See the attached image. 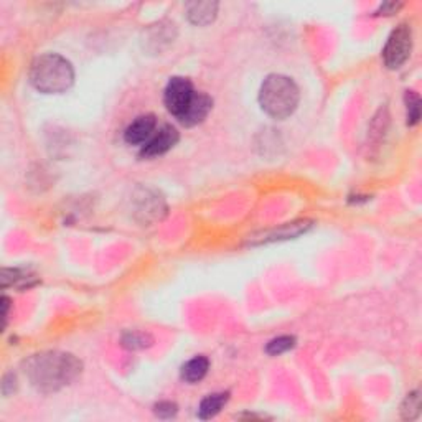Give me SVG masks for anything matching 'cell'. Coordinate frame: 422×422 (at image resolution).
I'll list each match as a JSON object with an SVG mask.
<instances>
[{
    "mask_svg": "<svg viewBox=\"0 0 422 422\" xmlns=\"http://www.w3.org/2000/svg\"><path fill=\"white\" fill-rule=\"evenodd\" d=\"M25 375L40 393H56L81 375L83 364L74 355L45 351L30 356L24 363Z\"/></svg>",
    "mask_w": 422,
    "mask_h": 422,
    "instance_id": "cell-1",
    "label": "cell"
},
{
    "mask_svg": "<svg viewBox=\"0 0 422 422\" xmlns=\"http://www.w3.org/2000/svg\"><path fill=\"white\" fill-rule=\"evenodd\" d=\"M28 78L37 91L45 94H60L73 86L74 71L71 63L63 56L48 53L33 61Z\"/></svg>",
    "mask_w": 422,
    "mask_h": 422,
    "instance_id": "cell-2",
    "label": "cell"
},
{
    "mask_svg": "<svg viewBox=\"0 0 422 422\" xmlns=\"http://www.w3.org/2000/svg\"><path fill=\"white\" fill-rule=\"evenodd\" d=\"M298 87L292 79L284 74H269L264 79L261 91H259V103L262 111L272 119L289 117L297 109Z\"/></svg>",
    "mask_w": 422,
    "mask_h": 422,
    "instance_id": "cell-3",
    "label": "cell"
},
{
    "mask_svg": "<svg viewBox=\"0 0 422 422\" xmlns=\"http://www.w3.org/2000/svg\"><path fill=\"white\" fill-rule=\"evenodd\" d=\"M412 48V32L407 25H399L393 30L382 50V60L385 65L391 69H398L399 66L406 63Z\"/></svg>",
    "mask_w": 422,
    "mask_h": 422,
    "instance_id": "cell-4",
    "label": "cell"
},
{
    "mask_svg": "<svg viewBox=\"0 0 422 422\" xmlns=\"http://www.w3.org/2000/svg\"><path fill=\"white\" fill-rule=\"evenodd\" d=\"M193 98H195V90H193L190 79L187 78H171L165 87L164 103L167 109H169V112L174 114L177 119H180L187 112Z\"/></svg>",
    "mask_w": 422,
    "mask_h": 422,
    "instance_id": "cell-5",
    "label": "cell"
},
{
    "mask_svg": "<svg viewBox=\"0 0 422 422\" xmlns=\"http://www.w3.org/2000/svg\"><path fill=\"white\" fill-rule=\"evenodd\" d=\"M178 142V130L174 126H162L155 135H152L149 139V142L144 145L142 151H140V157L144 158H152L164 155L165 152H169L175 144Z\"/></svg>",
    "mask_w": 422,
    "mask_h": 422,
    "instance_id": "cell-6",
    "label": "cell"
},
{
    "mask_svg": "<svg viewBox=\"0 0 422 422\" xmlns=\"http://www.w3.org/2000/svg\"><path fill=\"white\" fill-rule=\"evenodd\" d=\"M155 126H157L155 116H152V114L140 116L126 129L124 140L130 145L147 144L149 139L152 137L153 130H155Z\"/></svg>",
    "mask_w": 422,
    "mask_h": 422,
    "instance_id": "cell-7",
    "label": "cell"
},
{
    "mask_svg": "<svg viewBox=\"0 0 422 422\" xmlns=\"http://www.w3.org/2000/svg\"><path fill=\"white\" fill-rule=\"evenodd\" d=\"M211 108H213V99L210 98L205 92H195V98H193L190 108L187 109V112L178 119L183 126L193 127L200 122L205 121V117L208 116Z\"/></svg>",
    "mask_w": 422,
    "mask_h": 422,
    "instance_id": "cell-8",
    "label": "cell"
},
{
    "mask_svg": "<svg viewBox=\"0 0 422 422\" xmlns=\"http://www.w3.org/2000/svg\"><path fill=\"white\" fill-rule=\"evenodd\" d=\"M217 2H192L187 7V17L195 25H208L217 19Z\"/></svg>",
    "mask_w": 422,
    "mask_h": 422,
    "instance_id": "cell-9",
    "label": "cell"
},
{
    "mask_svg": "<svg viewBox=\"0 0 422 422\" xmlns=\"http://www.w3.org/2000/svg\"><path fill=\"white\" fill-rule=\"evenodd\" d=\"M312 226L310 221H296L290 224H284V226L277 228V230L266 233L261 237V243H269V241H277V239H292V237L301 236L302 233H305Z\"/></svg>",
    "mask_w": 422,
    "mask_h": 422,
    "instance_id": "cell-10",
    "label": "cell"
},
{
    "mask_svg": "<svg viewBox=\"0 0 422 422\" xmlns=\"http://www.w3.org/2000/svg\"><path fill=\"white\" fill-rule=\"evenodd\" d=\"M210 362L205 356H196V358L190 360L188 363L183 364L182 368V380L187 382H196L203 380L206 373H208Z\"/></svg>",
    "mask_w": 422,
    "mask_h": 422,
    "instance_id": "cell-11",
    "label": "cell"
},
{
    "mask_svg": "<svg viewBox=\"0 0 422 422\" xmlns=\"http://www.w3.org/2000/svg\"><path fill=\"white\" fill-rule=\"evenodd\" d=\"M230 399V394L228 393H217V394H210L201 401L200 409H198V416L200 419H211L221 411V407L228 403Z\"/></svg>",
    "mask_w": 422,
    "mask_h": 422,
    "instance_id": "cell-12",
    "label": "cell"
},
{
    "mask_svg": "<svg viewBox=\"0 0 422 422\" xmlns=\"http://www.w3.org/2000/svg\"><path fill=\"white\" fill-rule=\"evenodd\" d=\"M152 337L149 333H140V332H130L126 333L122 337V345L129 350H142L152 345Z\"/></svg>",
    "mask_w": 422,
    "mask_h": 422,
    "instance_id": "cell-13",
    "label": "cell"
},
{
    "mask_svg": "<svg viewBox=\"0 0 422 422\" xmlns=\"http://www.w3.org/2000/svg\"><path fill=\"white\" fill-rule=\"evenodd\" d=\"M406 106H407V124L414 126L419 122L421 117V99L414 91L406 92Z\"/></svg>",
    "mask_w": 422,
    "mask_h": 422,
    "instance_id": "cell-14",
    "label": "cell"
},
{
    "mask_svg": "<svg viewBox=\"0 0 422 422\" xmlns=\"http://www.w3.org/2000/svg\"><path fill=\"white\" fill-rule=\"evenodd\" d=\"M403 417L404 419H416L421 412V396L419 391H414V393L407 394L406 401H404L401 407Z\"/></svg>",
    "mask_w": 422,
    "mask_h": 422,
    "instance_id": "cell-15",
    "label": "cell"
},
{
    "mask_svg": "<svg viewBox=\"0 0 422 422\" xmlns=\"http://www.w3.org/2000/svg\"><path fill=\"white\" fill-rule=\"evenodd\" d=\"M294 345H296V338L294 337H279L267 343L266 351L272 356H277L285 353V351H289L290 348H294Z\"/></svg>",
    "mask_w": 422,
    "mask_h": 422,
    "instance_id": "cell-16",
    "label": "cell"
},
{
    "mask_svg": "<svg viewBox=\"0 0 422 422\" xmlns=\"http://www.w3.org/2000/svg\"><path fill=\"white\" fill-rule=\"evenodd\" d=\"M153 411H155V414L162 417V419H169V417H174L177 414V404L169 401L158 403L155 404V407H153Z\"/></svg>",
    "mask_w": 422,
    "mask_h": 422,
    "instance_id": "cell-17",
    "label": "cell"
},
{
    "mask_svg": "<svg viewBox=\"0 0 422 422\" xmlns=\"http://www.w3.org/2000/svg\"><path fill=\"white\" fill-rule=\"evenodd\" d=\"M401 7H403V3H396V2L385 3V6L380 8V12L382 13V15H391V13H396V10H398V8H401Z\"/></svg>",
    "mask_w": 422,
    "mask_h": 422,
    "instance_id": "cell-18",
    "label": "cell"
}]
</instances>
